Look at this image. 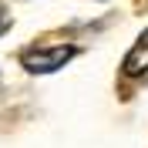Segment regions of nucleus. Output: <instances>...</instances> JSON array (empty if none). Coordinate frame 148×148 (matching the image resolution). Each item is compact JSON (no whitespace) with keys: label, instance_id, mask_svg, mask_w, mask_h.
<instances>
[{"label":"nucleus","instance_id":"f257e3e1","mask_svg":"<svg viewBox=\"0 0 148 148\" xmlns=\"http://www.w3.org/2000/svg\"><path fill=\"white\" fill-rule=\"evenodd\" d=\"M71 57H77V47H71V44L30 47V51L20 54V64H24V71H30V74H54V71H61Z\"/></svg>","mask_w":148,"mask_h":148},{"label":"nucleus","instance_id":"f03ea898","mask_svg":"<svg viewBox=\"0 0 148 148\" xmlns=\"http://www.w3.org/2000/svg\"><path fill=\"white\" fill-rule=\"evenodd\" d=\"M121 71L128 77H145L148 74V34L138 37V44L128 51V57L121 61Z\"/></svg>","mask_w":148,"mask_h":148},{"label":"nucleus","instance_id":"7ed1b4c3","mask_svg":"<svg viewBox=\"0 0 148 148\" xmlns=\"http://www.w3.org/2000/svg\"><path fill=\"white\" fill-rule=\"evenodd\" d=\"M3 30H7V10L0 7V34H3Z\"/></svg>","mask_w":148,"mask_h":148}]
</instances>
